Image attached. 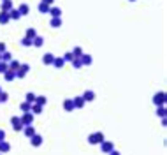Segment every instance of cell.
<instances>
[{"mask_svg": "<svg viewBox=\"0 0 167 155\" xmlns=\"http://www.w3.org/2000/svg\"><path fill=\"white\" fill-rule=\"evenodd\" d=\"M165 92H157V93H155L153 95V104L155 106H164L165 104Z\"/></svg>", "mask_w": 167, "mask_h": 155, "instance_id": "1", "label": "cell"}, {"mask_svg": "<svg viewBox=\"0 0 167 155\" xmlns=\"http://www.w3.org/2000/svg\"><path fill=\"white\" fill-rule=\"evenodd\" d=\"M11 125H13V130L14 132H20V130H23V123H21V118L20 116H11Z\"/></svg>", "mask_w": 167, "mask_h": 155, "instance_id": "2", "label": "cell"}, {"mask_svg": "<svg viewBox=\"0 0 167 155\" xmlns=\"http://www.w3.org/2000/svg\"><path fill=\"white\" fill-rule=\"evenodd\" d=\"M20 118H21V123H23V125H32V123H34L35 115H34V113H30V111H28V113H23Z\"/></svg>", "mask_w": 167, "mask_h": 155, "instance_id": "3", "label": "cell"}, {"mask_svg": "<svg viewBox=\"0 0 167 155\" xmlns=\"http://www.w3.org/2000/svg\"><path fill=\"white\" fill-rule=\"evenodd\" d=\"M113 148H114L113 141H106V139H104L102 143H100V152H102V153H109Z\"/></svg>", "mask_w": 167, "mask_h": 155, "instance_id": "4", "label": "cell"}, {"mask_svg": "<svg viewBox=\"0 0 167 155\" xmlns=\"http://www.w3.org/2000/svg\"><path fill=\"white\" fill-rule=\"evenodd\" d=\"M28 139H30V145L35 146V148H39L42 145V136H41V134H37V132H35L32 138H28Z\"/></svg>", "mask_w": 167, "mask_h": 155, "instance_id": "5", "label": "cell"}, {"mask_svg": "<svg viewBox=\"0 0 167 155\" xmlns=\"http://www.w3.org/2000/svg\"><path fill=\"white\" fill-rule=\"evenodd\" d=\"M72 100H74V109H83L84 104H86L84 99H83V95H77V97H74Z\"/></svg>", "mask_w": 167, "mask_h": 155, "instance_id": "6", "label": "cell"}, {"mask_svg": "<svg viewBox=\"0 0 167 155\" xmlns=\"http://www.w3.org/2000/svg\"><path fill=\"white\" fill-rule=\"evenodd\" d=\"M95 97H97V95H95V92H93V90H86L83 93L84 102H93V100H95Z\"/></svg>", "mask_w": 167, "mask_h": 155, "instance_id": "7", "label": "cell"}, {"mask_svg": "<svg viewBox=\"0 0 167 155\" xmlns=\"http://www.w3.org/2000/svg\"><path fill=\"white\" fill-rule=\"evenodd\" d=\"M63 109L67 113H72L74 111V100H72V99H65V100H63Z\"/></svg>", "mask_w": 167, "mask_h": 155, "instance_id": "8", "label": "cell"}, {"mask_svg": "<svg viewBox=\"0 0 167 155\" xmlns=\"http://www.w3.org/2000/svg\"><path fill=\"white\" fill-rule=\"evenodd\" d=\"M53 60H55V55H53V53H44V55H42V63H44V65H51Z\"/></svg>", "mask_w": 167, "mask_h": 155, "instance_id": "9", "label": "cell"}, {"mask_svg": "<svg viewBox=\"0 0 167 155\" xmlns=\"http://www.w3.org/2000/svg\"><path fill=\"white\" fill-rule=\"evenodd\" d=\"M13 0H2L0 2V11H11L13 9Z\"/></svg>", "mask_w": 167, "mask_h": 155, "instance_id": "10", "label": "cell"}, {"mask_svg": "<svg viewBox=\"0 0 167 155\" xmlns=\"http://www.w3.org/2000/svg\"><path fill=\"white\" fill-rule=\"evenodd\" d=\"M23 134H25L27 138H32V136L35 134V127H34V123H32V125H25V127H23Z\"/></svg>", "mask_w": 167, "mask_h": 155, "instance_id": "11", "label": "cell"}, {"mask_svg": "<svg viewBox=\"0 0 167 155\" xmlns=\"http://www.w3.org/2000/svg\"><path fill=\"white\" fill-rule=\"evenodd\" d=\"M42 44H44V39H42L41 35H35L34 39H32V46H35V48H42Z\"/></svg>", "mask_w": 167, "mask_h": 155, "instance_id": "12", "label": "cell"}, {"mask_svg": "<svg viewBox=\"0 0 167 155\" xmlns=\"http://www.w3.org/2000/svg\"><path fill=\"white\" fill-rule=\"evenodd\" d=\"M51 65H55L56 69H62L63 65H65V60H63L62 56H55V60H53V63Z\"/></svg>", "mask_w": 167, "mask_h": 155, "instance_id": "13", "label": "cell"}, {"mask_svg": "<svg viewBox=\"0 0 167 155\" xmlns=\"http://www.w3.org/2000/svg\"><path fill=\"white\" fill-rule=\"evenodd\" d=\"M79 60H81V63H83V65H91V62H93L91 55H84V53L79 56Z\"/></svg>", "mask_w": 167, "mask_h": 155, "instance_id": "14", "label": "cell"}, {"mask_svg": "<svg viewBox=\"0 0 167 155\" xmlns=\"http://www.w3.org/2000/svg\"><path fill=\"white\" fill-rule=\"evenodd\" d=\"M4 79L6 81H14L16 79V70H7V72H4Z\"/></svg>", "mask_w": 167, "mask_h": 155, "instance_id": "15", "label": "cell"}, {"mask_svg": "<svg viewBox=\"0 0 167 155\" xmlns=\"http://www.w3.org/2000/svg\"><path fill=\"white\" fill-rule=\"evenodd\" d=\"M49 14H51V18H62V9L60 7H51Z\"/></svg>", "mask_w": 167, "mask_h": 155, "instance_id": "16", "label": "cell"}, {"mask_svg": "<svg viewBox=\"0 0 167 155\" xmlns=\"http://www.w3.org/2000/svg\"><path fill=\"white\" fill-rule=\"evenodd\" d=\"M18 11H20L21 16H27V14L30 13V7H28V4H20V6H18Z\"/></svg>", "mask_w": 167, "mask_h": 155, "instance_id": "17", "label": "cell"}, {"mask_svg": "<svg viewBox=\"0 0 167 155\" xmlns=\"http://www.w3.org/2000/svg\"><path fill=\"white\" fill-rule=\"evenodd\" d=\"M37 9H39V13H41V14H49V9H51V6H48V4H44V2H41Z\"/></svg>", "mask_w": 167, "mask_h": 155, "instance_id": "18", "label": "cell"}, {"mask_svg": "<svg viewBox=\"0 0 167 155\" xmlns=\"http://www.w3.org/2000/svg\"><path fill=\"white\" fill-rule=\"evenodd\" d=\"M9 21H11L9 13H7V11H0V23H2V25H6V23H9Z\"/></svg>", "mask_w": 167, "mask_h": 155, "instance_id": "19", "label": "cell"}, {"mask_svg": "<svg viewBox=\"0 0 167 155\" xmlns=\"http://www.w3.org/2000/svg\"><path fill=\"white\" fill-rule=\"evenodd\" d=\"M51 28H60L63 25V21H62V18H51Z\"/></svg>", "mask_w": 167, "mask_h": 155, "instance_id": "20", "label": "cell"}, {"mask_svg": "<svg viewBox=\"0 0 167 155\" xmlns=\"http://www.w3.org/2000/svg\"><path fill=\"white\" fill-rule=\"evenodd\" d=\"M9 150H11V145H9V143H7L6 139H4V141H0V153H7Z\"/></svg>", "mask_w": 167, "mask_h": 155, "instance_id": "21", "label": "cell"}, {"mask_svg": "<svg viewBox=\"0 0 167 155\" xmlns=\"http://www.w3.org/2000/svg\"><path fill=\"white\" fill-rule=\"evenodd\" d=\"M93 138H95V143H97V145H100V143H102V141L106 139L104 132H100V130H97V132H93Z\"/></svg>", "mask_w": 167, "mask_h": 155, "instance_id": "22", "label": "cell"}, {"mask_svg": "<svg viewBox=\"0 0 167 155\" xmlns=\"http://www.w3.org/2000/svg\"><path fill=\"white\" fill-rule=\"evenodd\" d=\"M7 13H9V18H11V20H20L21 18V14H20V11H18V9H11V11H7Z\"/></svg>", "mask_w": 167, "mask_h": 155, "instance_id": "23", "label": "cell"}, {"mask_svg": "<svg viewBox=\"0 0 167 155\" xmlns=\"http://www.w3.org/2000/svg\"><path fill=\"white\" fill-rule=\"evenodd\" d=\"M0 56H2V62H7V63L13 60V53H11V51H7V49H6V51H4Z\"/></svg>", "mask_w": 167, "mask_h": 155, "instance_id": "24", "label": "cell"}, {"mask_svg": "<svg viewBox=\"0 0 167 155\" xmlns=\"http://www.w3.org/2000/svg\"><path fill=\"white\" fill-rule=\"evenodd\" d=\"M42 109H44V106H39V104H32V109H30V113H34V115H41Z\"/></svg>", "mask_w": 167, "mask_h": 155, "instance_id": "25", "label": "cell"}, {"mask_svg": "<svg viewBox=\"0 0 167 155\" xmlns=\"http://www.w3.org/2000/svg\"><path fill=\"white\" fill-rule=\"evenodd\" d=\"M20 109H21V113H28L30 109H32V104L25 100V102H21V104H20Z\"/></svg>", "mask_w": 167, "mask_h": 155, "instance_id": "26", "label": "cell"}, {"mask_svg": "<svg viewBox=\"0 0 167 155\" xmlns=\"http://www.w3.org/2000/svg\"><path fill=\"white\" fill-rule=\"evenodd\" d=\"M46 102H48L46 95H37V97H35V104H39V106H46Z\"/></svg>", "mask_w": 167, "mask_h": 155, "instance_id": "27", "label": "cell"}, {"mask_svg": "<svg viewBox=\"0 0 167 155\" xmlns=\"http://www.w3.org/2000/svg\"><path fill=\"white\" fill-rule=\"evenodd\" d=\"M165 115H167L165 108H164V106H157V116H160V118H165Z\"/></svg>", "mask_w": 167, "mask_h": 155, "instance_id": "28", "label": "cell"}, {"mask_svg": "<svg viewBox=\"0 0 167 155\" xmlns=\"http://www.w3.org/2000/svg\"><path fill=\"white\" fill-rule=\"evenodd\" d=\"M35 35H37V30H35V28H27V34H25V37H28V39H34Z\"/></svg>", "mask_w": 167, "mask_h": 155, "instance_id": "29", "label": "cell"}, {"mask_svg": "<svg viewBox=\"0 0 167 155\" xmlns=\"http://www.w3.org/2000/svg\"><path fill=\"white\" fill-rule=\"evenodd\" d=\"M20 65H21V63L18 62V60H14V58H13V60L9 62V69H11V70H18V69H20Z\"/></svg>", "mask_w": 167, "mask_h": 155, "instance_id": "30", "label": "cell"}, {"mask_svg": "<svg viewBox=\"0 0 167 155\" xmlns=\"http://www.w3.org/2000/svg\"><path fill=\"white\" fill-rule=\"evenodd\" d=\"M35 97H37L35 93H32V92H28L27 95H25V100H27V102H30V104H34V102H35Z\"/></svg>", "mask_w": 167, "mask_h": 155, "instance_id": "31", "label": "cell"}, {"mask_svg": "<svg viewBox=\"0 0 167 155\" xmlns=\"http://www.w3.org/2000/svg\"><path fill=\"white\" fill-rule=\"evenodd\" d=\"M70 53H72V55H74V58H79V56L83 55V49L79 48V46H76V48L72 49V51H70Z\"/></svg>", "mask_w": 167, "mask_h": 155, "instance_id": "32", "label": "cell"}, {"mask_svg": "<svg viewBox=\"0 0 167 155\" xmlns=\"http://www.w3.org/2000/svg\"><path fill=\"white\" fill-rule=\"evenodd\" d=\"M21 46H23V48H30V46H32V39L23 37V39H21Z\"/></svg>", "mask_w": 167, "mask_h": 155, "instance_id": "33", "label": "cell"}, {"mask_svg": "<svg viewBox=\"0 0 167 155\" xmlns=\"http://www.w3.org/2000/svg\"><path fill=\"white\" fill-rule=\"evenodd\" d=\"M72 67H74V69H81V67H83V63H81V60H79V58H72Z\"/></svg>", "mask_w": 167, "mask_h": 155, "instance_id": "34", "label": "cell"}, {"mask_svg": "<svg viewBox=\"0 0 167 155\" xmlns=\"http://www.w3.org/2000/svg\"><path fill=\"white\" fill-rule=\"evenodd\" d=\"M7 70H9V63L0 60V74H4V72H7Z\"/></svg>", "mask_w": 167, "mask_h": 155, "instance_id": "35", "label": "cell"}, {"mask_svg": "<svg viewBox=\"0 0 167 155\" xmlns=\"http://www.w3.org/2000/svg\"><path fill=\"white\" fill-rule=\"evenodd\" d=\"M7 100H9V93H7V92H0V104H2V102H7Z\"/></svg>", "mask_w": 167, "mask_h": 155, "instance_id": "36", "label": "cell"}, {"mask_svg": "<svg viewBox=\"0 0 167 155\" xmlns=\"http://www.w3.org/2000/svg\"><path fill=\"white\" fill-rule=\"evenodd\" d=\"M62 58L65 60V62H72V58H74V55H72V53L69 51V53H65V55H63Z\"/></svg>", "mask_w": 167, "mask_h": 155, "instance_id": "37", "label": "cell"}, {"mask_svg": "<svg viewBox=\"0 0 167 155\" xmlns=\"http://www.w3.org/2000/svg\"><path fill=\"white\" fill-rule=\"evenodd\" d=\"M88 143H90V145H97V143H95V138H93V134L88 136Z\"/></svg>", "mask_w": 167, "mask_h": 155, "instance_id": "38", "label": "cell"}, {"mask_svg": "<svg viewBox=\"0 0 167 155\" xmlns=\"http://www.w3.org/2000/svg\"><path fill=\"white\" fill-rule=\"evenodd\" d=\"M4 139H6V130L0 129V141H4Z\"/></svg>", "mask_w": 167, "mask_h": 155, "instance_id": "39", "label": "cell"}, {"mask_svg": "<svg viewBox=\"0 0 167 155\" xmlns=\"http://www.w3.org/2000/svg\"><path fill=\"white\" fill-rule=\"evenodd\" d=\"M7 49V46H6V42H0V53H4Z\"/></svg>", "mask_w": 167, "mask_h": 155, "instance_id": "40", "label": "cell"}, {"mask_svg": "<svg viewBox=\"0 0 167 155\" xmlns=\"http://www.w3.org/2000/svg\"><path fill=\"white\" fill-rule=\"evenodd\" d=\"M107 155H121V153H120L118 150H114V148H113V150H111V152H109Z\"/></svg>", "mask_w": 167, "mask_h": 155, "instance_id": "41", "label": "cell"}, {"mask_svg": "<svg viewBox=\"0 0 167 155\" xmlns=\"http://www.w3.org/2000/svg\"><path fill=\"white\" fill-rule=\"evenodd\" d=\"M41 2H44V4H48V6H53V4H55V0H41Z\"/></svg>", "mask_w": 167, "mask_h": 155, "instance_id": "42", "label": "cell"}, {"mask_svg": "<svg viewBox=\"0 0 167 155\" xmlns=\"http://www.w3.org/2000/svg\"><path fill=\"white\" fill-rule=\"evenodd\" d=\"M0 55H2V53H0ZM0 60H2V56H0Z\"/></svg>", "mask_w": 167, "mask_h": 155, "instance_id": "43", "label": "cell"}, {"mask_svg": "<svg viewBox=\"0 0 167 155\" xmlns=\"http://www.w3.org/2000/svg\"><path fill=\"white\" fill-rule=\"evenodd\" d=\"M130 2H135V0H130Z\"/></svg>", "mask_w": 167, "mask_h": 155, "instance_id": "44", "label": "cell"}, {"mask_svg": "<svg viewBox=\"0 0 167 155\" xmlns=\"http://www.w3.org/2000/svg\"><path fill=\"white\" fill-rule=\"evenodd\" d=\"M0 92H2V86H0Z\"/></svg>", "mask_w": 167, "mask_h": 155, "instance_id": "45", "label": "cell"}, {"mask_svg": "<svg viewBox=\"0 0 167 155\" xmlns=\"http://www.w3.org/2000/svg\"><path fill=\"white\" fill-rule=\"evenodd\" d=\"M0 155H4V153H0Z\"/></svg>", "mask_w": 167, "mask_h": 155, "instance_id": "46", "label": "cell"}]
</instances>
